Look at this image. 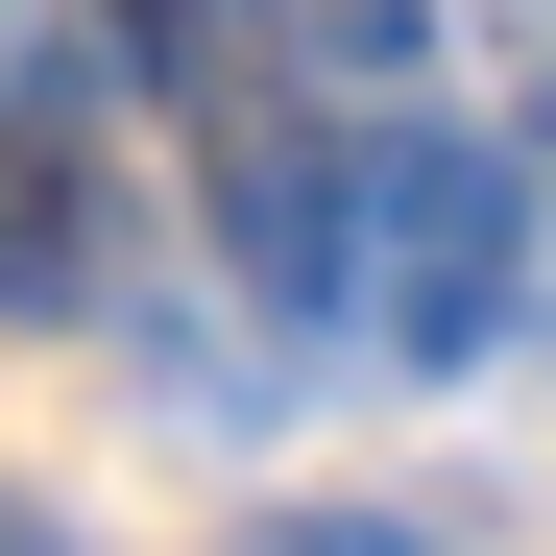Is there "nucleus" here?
Instances as JSON below:
<instances>
[{"label":"nucleus","mask_w":556,"mask_h":556,"mask_svg":"<svg viewBox=\"0 0 556 556\" xmlns=\"http://www.w3.org/2000/svg\"><path fill=\"white\" fill-rule=\"evenodd\" d=\"M532 291V169L459 146V122H388L363 146V339L388 363H484Z\"/></svg>","instance_id":"nucleus-1"},{"label":"nucleus","mask_w":556,"mask_h":556,"mask_svg":"<svg viewBox=\"0 0 556 556\" xmlns=\"http://www.w3.org/2000/svg\"><path fill=\"white\" fill-rule=\"evenodd\" d=\"M218 266H242L266 315H363V169L315 122H242L218 146Z\"/></svg>","instance_id":"nucleus-2"},{"label":"nucleus","mask_w":556,"mask_h":556,"mask_svg":"<svg viewBox=\"0 0 556 556\" xmlns=\"http://www.w3.org/2000/svg\"><path fill=\"white\" fill-rule=\"evenodd\" d=\"M122 266V194H98V98H0V315H98Z\"/></svg>","instance_id":"nucleus-3"},{"label":"nucleus","mask_w":556,"mask_h":556,"mask_svg":"<svg viewBox=\"0 0 556 556\" xmlns=\"http://www.w3.org/2000/svg\"><path fill=\"white\" fill-rule=\"evenodd\" d=\"M291 49H339V73H412V0H291Z\"/></svg>","instance_id":"nucleus-4"},{"label":"nucleus","mask_w":556,"mask_h":556,"mask_svg":"<svg viewBox=\"0 0 556 556\" xmlns=\"http://www.w3.org/2000/svg\"><path fill=\"white\" fill-rule=\"evenodd\" d=\"M266 556H412V532H363V508H291V532H266Z\"/></svg>","instance_id":"nucleus-5"},{"label":"nucleus","mask_w":556,"mask_h":556,"mask_svg":"<svg viewBox=\"0 0 556 556\" xmlns=\"http://www.w3.org/2000/svg\"><path fill=\"white\" fill-rule=\"evenodd\" d=\"M0 556H49V532H25V508H0Z\"/></svg>","instance_id":"nucleus-6"}]
</instances>
